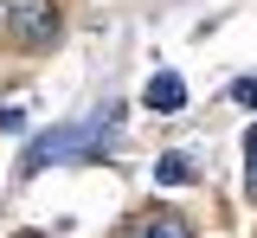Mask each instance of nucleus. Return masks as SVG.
Instances as JSON below:
<instances>
[{
	"instance_id": "obj_1",
	"label": "nucleus",
	"mask_w": 257,
	"mask_h": 238,
	"mask_svg": "<svg viewBox=\"0 0 257 238\" xmlns=\"http://www.w3.org/2000/svg\"><path fill=\"white\" fill-rule=\"evenodd\" d=\"M109 142H116V109L84 116V123H71V129H45V136L20 155V174L32 180V174H45L52 161H71V155H103Z\"/></svg>"
},
{
	"instance_id": "obj_2",
	"label": "nucleus",
	"mask_w": 257,
	"mask_h": 238,
	"mask_svg": "<svg viewBox=\"0 0 257 238\" xmlns=\"http://www.w3.org/2000/svg\"><path fill=\"white\" fill-rule=\"evenodd\" d=\"M13 39H20V45H45V39H58V7H52V0H20V13H13Z\"/></svg>"
},
{
	"instance_id": "obj_3",
	"label": "nucleus",
	"mask_w": 257,
	"mask_h": 238,
	"mask_svg": "<svg viewBox=\"0 0 257 238\" xmlns=\"http://www.w3.org/2000/svg\"><path fill=\"white\" fill-rule=\"evenodd\" d=\"M128 238H193V225H187V212L155 206V212H142V219L128 225Z\"/></svg>"
},
{
	"instance_id": "obj_4",
	"label": "nucleus",
	"mask_w": 257,
	"mask_h": 238,
	"mask_svg": "<svg viewBox=\"0 0 257 238\" xmlns=\"http://www.w3.org/2000/svg\"><path fill=\"white\" fill-rule=\"evenodd\" d=\"M142 103H148V109H161V116H174V109L187 103V84H180L174 71H155V77H148V90H142Z\"/></svg>"
},
{
	"instance_id": "obj_5",
	"label": "nucleus",
	"mask_w": 257,
	"mask_h": 238,
	"mask_svg": "<svg viewBox=\"0 0 257 238\" xmlns=\"http://www.w3.org/2000/svg\"><path fill=\"white\" fill-rule=\"evenodd\" d=\"M155 180H167V187H187V180H193V161H187V155H161V161H155Z\"/></svg>"
},
{
	"instance_id": "obj_6",
	"label": "nucleus",
	"mask_w": 257,
	"mask_h": 238,
	"mask_svg": "<svg viewBox=\"0 0 257 238\" xmlns=\"http://www.w3.org/2000/svg\"><path fill=\"white\" fill-rule=\"evenodd\" d=\"M231 97H238V103H251V109H257V77H238V84H231Z\"/></svg>"
},
{
	"instance_id": "obj_7",
	"label": "nucleus",
	"mask_w": 257,
	"mask_h": 238,
	"mask_svg": "<svg viewBox=\"0 0 257 238\" xmlns=\"http://www.w3.org/2000/svg\"><path fill=\"white\" fill-rule=\"evenodd\" d=\"M244 161H251V200H257V129H251V142H244Z\"/></svg>"
},
{
	"instance_id": "obj_8",
	"label": "nucleus",
	"mask_w": 257,
	"mask_h": 238,
	"mask_svg": "<svg viewBox=\"0 0 257 238\" xmlns=\"http://www.w3.org/2000/svg\"><path fill=\"white\" fill-rule=\"evenodd\" d=\"M26 238H39V232H26Z\"/></svg>"
}]
</instances>
